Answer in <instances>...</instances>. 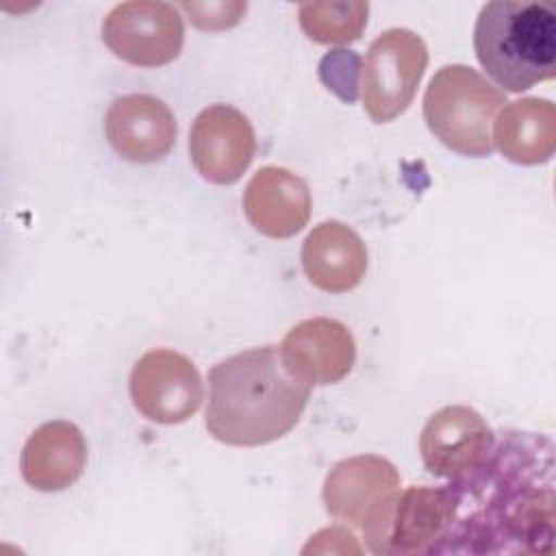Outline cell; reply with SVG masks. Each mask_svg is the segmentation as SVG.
<instances>
[{
    "instance_id": "1",
    "label": "cell",
    "mask_w": 556,
    "mask_h": 556,
    "mask_svg": "<svg viewBox=\"0 0 556 556\" xmlns=\"http://www.w3.org/2000/svg\"><path fill=\"white\" fill-rule=\"evenodd\" d=\"M452 515L430 554H532L554 547V445L506 432L484 463L447 484Z\"/></svg>"
},
{
    "instance_id": "2",
    "label": "cell",
    "mask_w": 556,
    "mask_h": 556,
    "mask_svg": "<svg viewBox=\"0 0 556 556\" xmlns=\"http://www.w3.org/2000/svg\"><path fill=\"white\" fill-rule=\"evenodd\" d=\"M208 389V434L226 445L256 447L278 441L300 421L313 387L287 371L276 345H261L213 365Z\"/></svg>"
},
{
    "instance_id": "3",
    "label": "cell",
    "mask_w": 556,
    "mask_h": 556,
    "mask_svg": "<svg viewBox=\"0 0 556 556\" xmlns=\"http://www.w3.org/2000/svg\"><path fill=\"white\" fill-rule=\"evenodd\" d=\"M478 63L506 91L519 93L556 74V11L534 0H491L473 26Z\"/></svg>"
},
{
    "instance_id": "4",
    "label": "cell",
    "mask_w": 556,
    "mask_h": 556,
    "mask_svg": "<svg viewBox=\"0 0 556 556\" xmlns=\"http://www.w3.org/2000/svg\"><path fill=\"white\" fill-rule=\"evenodd\" d=\"M506 96L469 65H443L424 93V119L430 132L452 152L489 156L491 124Z\"/></svg>"
},
{
    "instance_id": "5",
    "label": "cell",
    "mask_w": 556,
    "mask_h": 556,
    "mask_svg": "<svg viewBox=\"0 0 556 556\" xmlns=\"http://www.w3.org/2000/svg\"><path fill=\"white\" fill-rule=\"evenodd\" d=\"M428 67L424 39L408 28H391L376 37L361 72L363 109L376 124L402 115L413 102Z\"/></svg>"
},
{
    "instance_id": "6",
    "label": "cell",
    "mask_w": 556,
    "mask_h": 556,
    "mask_svg": "<svg viewBox=\"0 0 556 556\" xmlns=\"http://www.w3.org/2000/svg\"><path fill=\"white\" fill-rule=\"evenodd\" d=\"M397 493L400 473L395 465L384 456L358 454L332 465L324 480L321 500L334 521L361 530L367 543Z\"/></svg>"
},
{
    "instance_id": "7",
    "label": "cell",
    "mask_w": 556,
    "mask_h": 556,
    "mask_svg": "<svg viewBox=\"0 0 556 556\" xmlns=\"http://www.w3.org/2000/svg\"><path fill=\"white\" fill-rule=\"evenodd\" d=\"M102 41L130 65H167L178 56L185 41L182 15L169 2H122L104 17Z\"/></svg>"
},
{
    "instance_id": "8",
    "label": "cell",
    "mask_w": 556,
    "mask_h": 556,
    "mask_svg": "<svg viewBox=\"0 0 556 556\" xmlns=\"http://www.w3.org/2000/svg\"><path fill=\"white\" fill-rule=\"evenodd\" d=\"M132 406L154 424H182L200 408L204 384L191 358L174 350L146 352L130 371Z\"/></svg>"
},
{
    "instance_id": "9",
    "label": "cell",
    "mask_w": 556,
    "mask_h": 556,
    "mask_svg": "<svg viewBox=\"0 0 556 556\" xmlns=\"http://www.w3.org/2000/svg\"><path fill=\"white\" fill-rule=\"evenodd\" d=\"M256 135L250 119L230 104L202 109L189 130V156L198 174L215 185H232L250 167Z\"/></svg>"
},
{
    "instance_id": "10",
    "label": "cell",
    "mask_w": 556,
    "mask_h": 556,
    "mask_svg": "<svg viewBox=\"0 0 556 556\" xmlns=\"http://www.w3.org/2000/svg\"><path fill=\"white\" fill-rule=\"evenodd\" d=\"M495 434L486 419L469 406H443L432 413L419 434L424 467L447 480H458L478 469L493 450Z\"/></svg>"
},
{
    "instance_id": "11",
    "label": "cell",
    "mask_w": 556,
    "mask_h": 556,
    "mask_svg": "<svg viewBox=\"0 0 556 556\" xmlns=\"http://www.w3.org/2000/svg\"><path fill=\"white\" fill-rule=\"evenodd\" d=\"M452 515L447 486H408L397 493L367 549L382 556L430 554Z\"/></svg>"
},
{
    "instance_id": "12",
    "label": "cell",
    "mask_w": 556,
    "mask_h": 556,
    "mask_svg": "<svg viewBox=\"0 0 556 556\" xmlns=\"http://www.w3.org/2000/svg\"><path fill=\"white\" fill-rule=\"evenodd\" d=\"M287 371L308 387L343 380L356 361V343L345 324L313 317L295 324L278 345Z\"/></svg>"
},
{
    "instance_id": "13",
    "label": "cell",
    "mask_w": 556,
    "mask_h": 556,
    "mask_svg": "<svg viewBox=\"0 0 556 556\" xmlns=\"http://www.w3.org/2000/svg\"><path fill=\"white\" fill-rule=\"evenodd\" d=\"M104 132L111 148L130 163H154L176 143V117L169 106L148 93L117 98L106 117Z\"/></svg>"
},
{
    "instance_id": "14",
    "label": "cell",
    "mask_w": 556,
    "mask_h": 556,
    "mask_svg": "<svg viewBox=\"0 0 556 556\" xmlns=\"http://www.w3.org/2000/svg\"><path fill=\"white\" fill-rule=\"evenodd\" d=\"M308 185L293 172L265 165L245 187L243 211L254 230L271 239H289L298 235L311 217Z\"/></svg>"
},
{
    "instance_id": "15",
    "label": "cell",
    "mask_w": 556,
    "mask_h": 556,
    "mask_svg": "<svg viewBox=\"0 0 556 556\" xmlns=\"http://www.w3.org/2000/svg\"><path fill=\"white\" fill-rule=\"evenodd\" d=\"M87 467V441L72 421L41 424L24 443L20 471L37 491H63L72 486Z\"/></svg>"
},
{
    "instance_id": "16",
    "label": "cell",
    "mask_w": 556,
    "mask_h": 556,
    "mask_svg": "<svg viewBox=\"0 0 556 556\" xmlns=\"http://www.w3.org/2000/svg\"><path fill=\"white\" fill-rule=\"evenodd\" d=\"M302 269L311 285L328 293H345L361 285L367 271V248L343 222L317 224L302 243Z\"/></svg>"
},
{
    "instance_id": "17",
    "label": "cell",
    "mask_w": 556,
    "mask_h": 556,
    "mask_svg": "<svg viewBox=\"0 0 556 556\" xmlns=\"http://www.w3.org/2000/svg\"><path fill=\"white\" fill-rule=\"evenodd\" d=\"M493 146L517 165H539L552 159L556 146V109L545 98L506 102L495 119Z\"/></svg>"
},
{
    "instance_id": "18",
    "label": "cell",
    "mask_w": 556,
    "mask_h": 556,
    "mask_svg": "<svg viewBox=\"0 0 556 556\" xmlns=\"http://www.w3.org/2000/svg\"><path fill=\"white\" fill-rule=\"evenodd\" d=\"M369 4L354 2H304L298 9L300 28L315 43H352L367 26Z\"/></svg>"
},
{
    "instance_id": "19",
    "label": "cell",
    "mask_w": 556,
    "mask_h": 556,
    "mask_svg": "<svg viewBox=\"0 0 556 556\" xmlns=\"http://www.w3.org/2000/svg\"><path fill=\"white\" fill-rule=\"evenodd\" d=\"M361 56L352 50H332L319 63V78L341 100L354 102L358 96Z\"/></svg>"
},
{
    "instance_id": "20",
    "label": "cell",
    "mask_w": 556,
    "mask_h": 556,
    "mask_svg": "<svg viewBox=\"0 0 556 556\" xmlns=\"http://www.w3.org/2000/svg\"><path fill=\"white\" fill-rule=\"evenodd\" d=\"M182 9L191 24L202 30H224L232 28L245 15V2H182Z\"/></svg>"
}]
</instances>
